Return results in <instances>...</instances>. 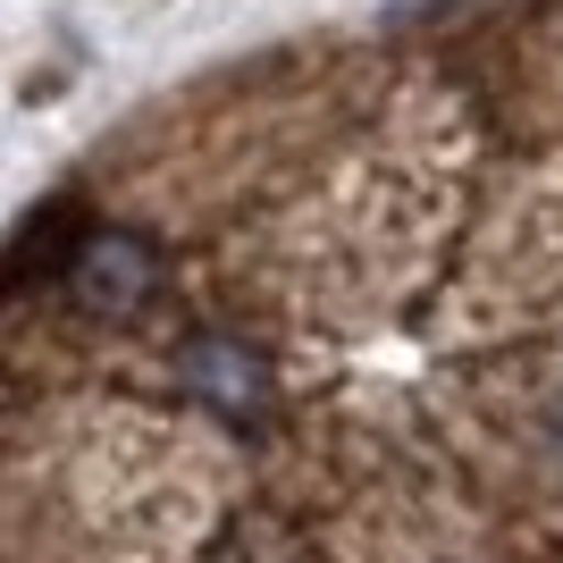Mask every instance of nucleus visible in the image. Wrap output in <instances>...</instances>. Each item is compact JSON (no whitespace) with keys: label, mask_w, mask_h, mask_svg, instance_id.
Masks as SVG:
<instances>
[{"label":"nucleus","mask_w":563,"mask_h":563,"mask_svg":"<svg viewBox=\"0 0 563 563\" xmlns=\"http://www.w3.org/2000/svg\"><path fill=\"white\" fill-rule=\"evenodd\" d=\"M168 295V253L143 228H85L59 269V311H85L93 329H126Z\"/></svg>","instance_id":"obj_1"},{"label":"nucleus","mask_w":563,"mask_h":563,"mask_svg":"<svg viewBox=\"0 0 563 563\" xmlns=\"http://www.w3.org/2000/svg\"><path fill=\"white\" fill-rule=\"evenodd\" d=\"M168 378H177V396H186L202 421L261 429L269 412H278L269 353H261L253 336H235V329H194V336H177V353H168Z\"/></svg>","instance_id":"obj_2"},{"label":"nucleus","mask_w":563,"mask_h":563,"mask_svg":"<svg viewBox=\"0 0 563 563\" xmlns=\"http://www.w3.org/2000/svg\"><path fill=\"white\" fill-rule=\"evenodd\" d=\"M539 429H547V454H555V471H563V378L547 387V404H539Z\"/></svg>","instance_id":"obj_3"}]
</instances>
